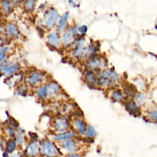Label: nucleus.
Returning a JSON list of instances; mask_svg holds the SVG:
<instances>
[{
  "label": "nucleus",
  "instance_id": "1",
  "mask_svg": "<svg viewBox=\"0 0 157 157\" xmlns=\"http://www.w3.org/2000/svg\"><path fill=\"white\" fill-rule=\"evenodd\" d=\"M40 151L47 157H55L58 153L56 147L48 140H45L40 147Z\"/></svg>",
  "mask_w": 157,
  "mask_h": 157
},
{
  "label": "nucleus",
  "instance_id": "2",
  "mask_svg": "<svg viewBox=\"0 0 157 157\" xmlns=\"http://www.w3.org/2000/svg\"><path fill=\"white\" fill-rule=\"evenodd\" d=\"M59 17L58 12L55 9H50L44 15V21L45 26L48 28H53L56 23Z\"/></svg>",
  "mask_w": 157,
  "mask_h": 157
},
{
  "label": "nucleus",
  "instance_id": "3",
  "mask_svg": "<svg viewBox=\"0 0 157 157\" xmlns=\"http://www.w3.org/2000/svg\"><path fill=\"white\" fill-rule=\"evenodd\" d=\"M53 126L56 132L61 133L67 131L69 128V122L64 117H57L54 120Z\"/></svg>",
  "mask_w": 157,
  "mask_h": 157
},
{
  "label": "nucleus",
  "instance_id": "4",
  "mask_svg": "<svg viewBox=\"0 0 157 157\" xmlns=\"http://www.w3.org/2000/svg\"><path fill=\"white\" fill-rule=\"evenodd\" d=\"M61 147L69 153H75L78 148L79 145L77 141L73 139H69L61 142Z\"/></svg>",
  "mask_w": 157,
  "mask_h": 157
},
{
  "label": "nucleus",
  "instance_id": "5",
  "mask_svg": "<svg viewBox=\"0 0 157 157\" xmlns=\"http://www.w3.org/2000/svg\"><path fill=\"white\" fill-rule=\"evenodd\" d=\"M19 69L18 65L13 64L9 61H4L1 66V71L7 76L16 73Z\"/></svg>",
  "mask_w": 157,
  "mask_h": 157
},
{
  "label": "nucleus",
  "instance_id": "6",
  "mask_svg": "<svg viewBox=\"0 0 157 157\" xmlns=\"http://www.w3.org/2000/svg\"><path fill=\"white\" fill-rule=\"evenodd\" d=\"M40 151V147L36 141L30 142L25 150L26 155L28 157H36Z\"/></svg>",
  "mask_w": 157,
  "mask_h": 157
},
{
  "label": "nucleus",
  "instance_id": "7",
  "mask_svg": "<svg viewBox=\"0 0 157 157\" xmlns=\"http://www.w3.org/2000/svg\"><path fill=\"white\" fill-rule=\"evenodd\" d=\"M126 110L132 115L137 117L140 115V109L137 103L134 101H129L125 104Z\"/></svg>",
  "mask_w": 157,
  "mask_h": 157
},
{
  "label": "nucleus",
  "instance_id": "8",
  "mask_svg": "<svg viewBox=\"0 0 157 157\" xmlns=\"http://www.w3.org/2000/svg\"><path fill=\"white\" fill-rule=\"evenodd\" d=\"M43 78L44 76L40 72H34L28 77L27 81L31 86H36L40 84L42 82Z\"/></svg>",
  "mask_w": 157,
  "mask_h": 157
},
{
  "label": "nucleus",
  "instance_id": "9",
  "mask_svg": "<svg viewBox=\"0 0 157 157\" xmlns=\"http://www.w3.org/2000/svg\"><path fill=\"white\" fill-rule=\"evenodd\" d=\"M5 32L8 37L13 38L19 35V30L17 26L13 23H9L5 28Z\"/></svg>",
  "mask_w": 157,
  "mask_h": 157
},
{
  "label": "nucleus",
  "instance_id": "10",
  "mask_svg": "<svg viewBox=\"0 0 157 157\" xmlns=\"http://www.w3.org/2000/svg\"><path fill=\"white\" fill-rule=\"evenodd\" d=\"M73 126L75 131L80 134H85L86 132L87 128L86 124L81 118H76L73 122Z\"/></svg>",
  "mask_w": 157,
  "mask_h": 157
},
{
  "label": "nucleus",
  "instance_id": "11",
  "mask_svg": "<svg viewBox=\"0 0 157 157\" xmlns=\"http://www.w3.org/2000/svg\"><path fill=\"white\" fill-rule=\"evenodd\" d=\"M60 90L59 85L56 82H51L47 85V94L50 98L56 96Z\"/></svg>",
  "mask_w": 157,
  "mask_h": 157
},
{
  "label": "nucleus",
  "instance_id": "12",
  "mask_svg": "<svg viewBox=\"0 0 157 157\" xmlns=\"http://www.w3.org/2000/svg\"><path fill=\"white\" fill-rule=\"evenodd\" d=\"M75 136L73 131H65L61 133H58L53 136V139L57 141H63L69 139H72Z\"/></svg>",
  "mask_w": 157,
  "mask_h": 157
},
{
  "label": "nucleus",
  "instance_id": "13",
  "mask_svg": "<svg viewBox=\"0 0 157 157\" xmlns=\"http://www.w3.org/2000/svg\"><path fill=\"white\" fill-rule=\"evenodd\" d=\"M48 44L54 47H57L59 46L60 43L59 35L57 32H52L50 33L47 38Z\"/></svg>",
  "mask_w": 157,
  "mask_h": 157
},
{
  "label": "nucleus",
  "instance_id": "14",
  "mask_svg": "<svg viewBox=\"0 0 157 157\" xmlns=\"http://www.w3.org/2000/svg\"><path fill=\"white\" fill-rule=\"evenodd\" d=\"M36 94L40 99H45L48 97L47 85L45 84L39 86L36 90Z\"/></svg>",
  "mask_w": 157,
  "mask_h": 157
},
{
  "label": "nucleus",
  "instance_id": "15",
  "mask_svg": "<svg viewBox=\"0 0 157 157\" xmlns=\"http://www.w3.org/2000/svg\"><path fill=\"white\" fill-rule=\"evenodd\" d=\"M12 2L10 0H2L1 1V7L4 14L8 15L12 10Z\"/></svg>",
  "mask_w": 157,
  "mask_h": 157
},
{
  "label": "nucleus",
  "instance_id": "16",
  "mask_svg": "<svg viewBox=\"0 0 157 157\" xmlns=\"http://www.w3.org/2000/svg\"><path fill=\"white\" fill-rule=\"evenodd\" d=\"M17 142L15 139L12 138L9 139L6 144V151L7 153L9 154L13 152L15 150L17 147Z\"/></svg>",
  "mask_w": 157,
  "mask_h": 157
},
{
  "label": "nucleus",
  "instance_id": "17",
  "mask_svg": "<svg viewBox=\"0 0 157 157\" xmlns=\"http://www.w3.org/2000/svg\"><path fill=\"white\" fill-rule=\"evenodd\" d=\"M88 65L91 67H101L103 66L102 60L99 58H93L88 61Z\"/></svg>",
  "mask_w": 157,
  "mask_h": 157
},
{
  "label": "nucleus",
  "instance_id": "18",
  "mask_svg": "<svg viewBox=\"0 0 157 157\" xmlns=\"http://www.w3.org/2000/svg\"><path fill=\"white\" fill-rule=\"evenodd\" d=\"M74 38V34L72 31H68L64 33L63 36V42L65 45L70 44L72 42Z\"/></svg>",
  "mask_w": 157,
  "mask_h": 157
},
{
  "label": "nucleus",
  "instance_id": "19",
  "mask_svg": "<svg viewBox=\"0 0 157 157\" xmlns=\"http://www.w3.org/2000/svg\"><path fill=\"white\" fill-rule=\"evenodd\" d=\"M69 12H66L60 18V20L58 23V28L60 31H63L65 28L66 25V21L69 17Z\"/></svg>",
  "mask_w": 157,
  "mask_h": 157
},
{
  "label": "nucleus",
  "instance_id": "20",
  "mask_svg": "<svg viewBox=\"0 0 157 157\" xmlns=\"http://www.w3.org/2000/svg\"><path fill=\"white\" fill-rule=\"evenodd\" d=\"M36 4V0H26L24 2V7L27 11L31 12L34 10Z\"/></svg>",
  "mask_w": 157,
  "mask_h": 157
},
{
  "label": "nucleus",
  "instance_id": "21",
  "mask_svg": "<svg viewBox=\"0 0 157 157\" xmlns=\"http://www.w3.org/2000/svg\"><path fill=\"white\" fill-rule=\"evenodd\" d=\"M124 93L127 96H135L136 89L131 85H126L124 87Z\"/></svg>",
  "mask_w": 157,
  "mask_h": 157
},
{
  "label": "nucleus",
  "instance_id": "22",
  "mask_svg": "<svg viewBox=\"0 0 157 157\" xmlns=\"http://www.w3.org/2000/svg\"><path fill=\"white\" fill-rule=\"evenodd\" d=\"M85 134H86V136L88 137H89L90 138H93L96 135V131H95L94 128L92 126L88 125V126H87V128H86Z\"/></svg>",
  "mask_w": 157,
  "mask_h": 157
},
{
  "label": "nucleus",
  "instance_id": "23",
  "mask_svg": "<svg viewBox=\"0 0 157 157\" xmlns=\"http://www.w3.org/2000/svg\"><path fill=\"white\" fill-rule=\"evenodd\" d=\"M27 91H28V87L25 84L20 85L17 88V93L20 95L24 96L26 94Z\"/></svg>",
  "mask_w": 157,
  "mask_h": 157
},
{
  "label": "nucleus",
  "instance_id": "24",
  "mask_svg": "<svg viewBox=\"0 0 157 157\" xmlns=\"http://www.w3.org/2000/svg\"><path fill=\"white\" fill-rule=\"evenodd\" d=\"M111 98L113 100L115 101H119L122 99L123 95L120 90H116L112 93Z\"/></svg>",
  "mask_w": 157,
  "mask_h": 157
},
{
  "label": "nucleus",
  "instance_id": "25",
  "mask_svg": "<svg viewBox=\"0 0 157 157\" xmlns=\"http://www.w3.org/2000/svg\"><path fill=\"white\" fill-rule=\"evenodd\" d=\"M83 45H84V40H80L77 45V47L74 51V55L75 56H77V55H79L81 53V51L83 49Z\"/></svg>",
  "mask_w": 157,
  "mask_h": 157
},
{
  "label": "nucleus",
  "instance_id": "26",
  "mask_svg": "<svg viewBox=\"0 0 157 157\" xmlns=\"http://www.w3.org/2000/svg\"><path fill=\"white\" fill-rule=\"evenodd\" d=\"M135 100L137 104L141 105L144 102L145 100V97L142 93H139L135 96Z\"/></svg>",
  "mask_w": 157,
  "mask_h": 157
},
{
  "label": "nucleus",
  "instance_id": "27",
  "mask_svg": "<svg viewBox=\"0 0 157 157\" xmlns=\"http://www.w3.org/2000/svg\"><path fill=\"white\" fill-rule=\"evenodd\" d=\"M86 80H87L88 82L90 83H93L96 81V78L94 74L92 72H88L86 74Z\"/></svg>",
  "mask_w": 157,
  "mask_h": 157
},
{
  "label": "nucleus",
  "instance_id": "28",
  "mask_svg": "<svg viewBox=\"0 0 157 157\" xmlns=\"http://www.w3.org/2000/svg\"><path fill=\"white\" fill-rule=\"evenodd\" d=\"M8 52V48L6 47L0 48V63L3 61L6 56V54Z\"/></svg>",
  "mask_w": 157,
  "mask_h": 157
},
{
  "label": "nucleus",
  "instance_id": "29",
  "mask_svg": "<svg viewBox=\"0 0 157 157\" xmlns=\"http://www.w3.org/2000/svg\"><path fill=\"white\" fill-rule=\"evenodd\" d=\"M148 118L152 121L157 122V110H152L148 114Z\"/></svg>",
  "mask_w": 157,
  "mask_h": 157
},
{
  "label": "nucleus",
  "instance_id": "30",
  "mask_svg": "<svg viewBox=\"0 0 157 157\" xmlns=\"http://www.w3.org/2000/svg\"><path fill=\"white\" fill-rule=\"evenodd\" d=\"M91 51V49L90 47H86L83 48V49L81 51V53H80V55H81V56L83 58H86L90 53Z\"/></svg>",
  "mask_w": 157,
  "mask_h": 157
},
{
  "label": "nucleus",
  "instance_id": "31",
  "mask_svg": "<svg viewBox=\"0 0 157 157\" xmlns=\"http://www.w3.org/2000/svg\"><path fill=\"white\" fill-rule=\"evenodd\" d=\"M64 157H82V156L77 153H69Z\"/></svg>",
  "mask_w": 157,
  "mask_h": 157
},
{
  "label": "nucleus",
  "instance_id": "32",
  "mask_svg": "<svg viewBox=\"0 0 157 157\" xmlns=\"http://www.w3.org/2000/svg\"><path fill=\"white\" fill-rule=\"evenodd\" d=\"M86 30H87V27L86 26H82L79 28V31L82 34L85 33L86 32Z\"/></svg>",
  "mask_w": 157,
  "mask_h": 157
},
{
  "label": "nucleus",
  "instance_id": "33",
  "mask_svg": "<svg viewBox=\"0 0 157 157\" xmlns=\"http://www.w3.org/2000/svg\"><path fill=\"white\" fill-rule=\"evenodd\" d=\"M12 1H13L14 4H20V3L22 2V1L23 0H12Z\"/></svg>",
  "mask_w": 157,
  "mask_h": 157
},
{
  "label": "nucleus",
  "instance_id": "34",
  "mask_svg": "<svg viewBox=\"0 0 157 157\" xmlns=\"http://www.w3.org/2000/svg\"><path fill=\"white\" fill-rule=\"evenodd\" d=\"M1 17H2V13H1V12L0 11V19L1 18Z\"/></svg>",
  "mask_w": 157,
  "mask_h": 157
},
{
  "label": "nucleus",
  "instance_id": "35",
  "mask_svg": "<svg viewBox=\"0 0 157 157\" xmlns=\"http://www.w3.org/2000/svg\"><path fill=\"white\" fill-rule=\"evenodd\" d=\"M36 157H42V156H36Z\"/></svg>",
  "mask_w": 157,
  "mask_h": 157
},
{
  "label": "nucleus",
  "instance_id": "36",
  "mask_svg": "<svg viewBox=\"0 0 157 157\" xmlns=\"http://www.w3.org/2000/svg\"><path fill=\"white\" fill-rule=\"evenodd\" d=\"M55 157H58V156H55Z\"/></svg>",
  "mask_w": 157,
  "mask_h": 157
}]
</instances>
